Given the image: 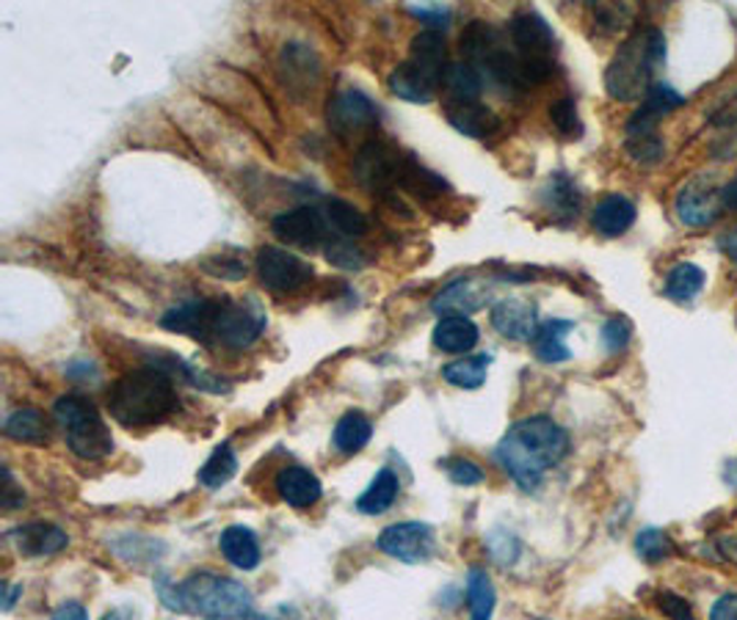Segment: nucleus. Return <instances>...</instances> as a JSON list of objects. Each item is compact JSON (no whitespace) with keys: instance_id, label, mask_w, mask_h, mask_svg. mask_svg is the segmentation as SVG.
Segmentation results:
<instances>
[{"instance_id":"obj_15","label":"nucleus","mask_w":737,"mask_h":620,"mask_svg":"<svg viewBox=\"0 0 737 620\" xmlns=\"http://www.w3.org/2000/svg\"><path fill=\"white\" fill-rule=\"evenodd\" d=\"M489 301V288L481 284L478 279H456L448 288L439 290L432 298V309L439 317H454L461 315L467 317L470 312H478L481 306H487Z\"/></svg>"},{"instance_id":"obj_20","label":"nucleus","mask_w":737,"mask_h":620,"mask_svg":"<svg viewBox=\"0 0 737 620\" xmlns=\"http://www.w3.org/2000/svg\"><path fill=\"white\" fill-rule=\"evenodd\" d=\"M409 64L414 69L432 78L434 83H443V75L448 69V45L439 31H420L409 45Z\"/></svg>"},{"instance_id":"obj_22","label":"nucleus","mask_w":737,"mask_h":620,"mask_svg":"<svg viewBox=\"0 0 737 620\" xmlns=\"http://www.w3.org/2000/svg\"><path fill=\"white\" fill-rule=\"evenodd\" d=\"M636 218H638L636 204L629 202L627 196L611 193V196L596 202L594 215H591V224H594V229L600 232L602 237H622L633 229Z\"/></svg>"},{"instance_id":"obj_55","label":"nucleus","mask_w":737,"mask_h":620,"mask_svg":"<svg viewBox=\"0 0 737 620\" xmlns=\"http://www.w3.org/2000/svg\"><path fill=\"white\" fill-rule=\"evenodd\" d=\"M729 554H732V560H737V538L729 543Z\"/></svg>"},{"instance_id":"obj_1","label":"nucleus","mask_w":737,"mask_h":620,"mask_svg":"<svg viewBox=\"0 0 737 620\" xmlns=\"http://www.w3.org/2000/svg\"><path fill=\"white\" fill-rule=\"evenodd\" d=\"M160 326L204 345L244 350L268 328V315L255 298H199L175 306L160 317Z\"/></svg>"},{"instance_id":"obj_49","label":"nucleus","mask_w":737,"mask_h":620,"mask_svg":"<svg viewBox=\"0 0 737 620\" xmlns=\"http://www.w3.org/2000/svg\"><path fill=\"white\" fill-rule=\"evenodd\" d=\"M710 620H737V593H726L715 601Z\"/></svg>"},{"instance_id":"obj_33","label":"nucleus","mask_w":737,"mask_h":620,"mask_svg":"<svg viewBox=\"0 0 737 620\" xmlns=\"http://www.w3.org/2000/svg\"><path fill=\"white\" fill-rule=\"evenodd\" d=\"M443 86L448 89L450 102H478L483 91V80L470 64H448L443 75Z\"/></svg>"},{"instance_id":"obj_5","label":"nucleus","mask_w":737,"mask_h":620,"mask_svg":"<svg viewBox=\"0 0 737 620\" xmlns=\"http://www.w3.org/2000/svg\"><path fill=\"white\" fill-rule=\"evenodd\" d=\"M666 58V40L658 29H641L613 53L605 72V89L613 100L633 102L647 97L652 78Z\"/></svg>"},{"instance_id":"obj_19","label":"nucleus","mask_w":737,"mask_h":620,"mask_svg":"<svg viewBox=\"0 0 737 620\" xmlns=\"http://www.w3.org/2000/svg\"><path fill=\"white\" fill-rule=\"evenodd\" d=\"M445 116H448L450 127L467 138H489L500 131L498 113L481 102H448Z\"/></svg>"},{"instance_id":"obj_45","label":"nucleus","mask_w":737,"mask_h":620,"mask_svg":"<svg viewBox=\"0 0 737 620\" xmlns=\"http://www.w3.org/2000/svg\"><path fill=\"white\" fill-rule=\"evenodd\" d=\"M594 18H596V23L605 25L607 34H613V31L624 29V25L629 23V18H633V9H629V7H596Z\"/></svg>"},{"instance_id":"obj_18","label":"nucleus","mask_w":737,"mask_h":620,"mask_svg":"<svg viewBox=\"0 0 737 620\" xmlns=\"http://www.w3.org/2000/svg\"><path fill=\"white\" fill-rule=\"evenodd\" d=\"M492 326L505 339L531 342L536 337V331H539V326H536V306L522 298L498 301L492 306Z\"/></svg>"},{"instance_id":"obj_28","label":"nucleus","mask_w":737,"mask_h":620,"mask_svg":"<svg viewBox=\"0 0 737 620\" xmlns=\"http://www.w3.org/2000/svg\"><path fill=\"white\" fill-rule=\"evenodd\" d=\"M398 491H401V480H398V474L392 472V469H381V472L376 474L373 483L368 485V491H365V494L357 499V510L365 516L387 514V510L395 505Z\"/></svg>"},{"instance_id":"obj_24","label":"nucleus","mask_w":737,"mask_h":620,"mask_svg":"<svg viewBox=\"0 0 737 620\" xmlns=\"http://www.w3.org/2000/svg\"><path fill=\"white\" fill-rule=\"evenodd\" d=\"M219 549H222L224 560L241 571H252L260 565V543L249 527H227L219 538Z\"/></svg>"},{"instance_id":"obj_29","label":"nucleus","mask_w":737,"mask_h":620,"mask_svg":"<svg viewBox=\"0 0 737 620\" xmlns=\"http://www.w3.org/2000/svg\"><path fill=\"white\" fill-rule=\"evenodd\" d=\"M572 323L569 320H545L539 326V331H536V337L531 339L534 342V350L536 356H539L541 361H547V364H556V361H567L569 356V345H567V337L569 331H572Z\"/></svg>"},{"instance_id":"obj_41","label":"nucleus","mask_w":737,"mask_h":620,"mask_svg":"<svg viewBox=\"0 0 737 620\" xmlns=\"http://www.w3.org/2000/svg\"><path fill=\"white\" fill-rule=\"evenodd\" d=\"M326 260H330L335 268H343V271H359V268H365V255L359 251V246H354V243L332 240L330 246H326Z\"/></svg>"},{"instance_id":"obj_16","label":"nucleus","mask_w":737,"mask_h":620,"mask_svg":"<svg viewBox=\"0 0 737 620\" xmlns=\"http://www.w3.org/2000/svg\"><path fill=\"white\" fill-rule=\"evenodd\" d=\"M682 97L677 94L671 86L655 83L649 89V94L644 97V105L633 113V119L627 122V138L636 136H655L658 133V124L666 113H671L674 108L682 105Z\"/></svg>"},{"instance_id":"obj_9","label":"nucleus","mask_w":737,"mask_h":620,"mask_svg":"<svg viewBox=\"0 0 737 620\" xmlns=\"http://www.w3.org/2000/svg\"><path fill=\"white\" fill-rule=\"evenodd\" d=\"M271 232L284 246L315 251L321 246H330V221L319 207H295L288 213L273 215Z\"/></svg>"},{"instance_id":"obj_38","label":"nucleus","mask_w":737,"mask_h":620,"mask_svg":"<svg viewBox=\"0 0 737 620\" xmlns=\"http://www.w3.org/2000/svg\"><path fill=\"white\" fill-rule=\"evenodd\" d=\"M324 215H326V221H330L332 229H337L346 237H362V235H368V229H370L368 218H365V215L359 213L351 202H346V199H330V202H326Z\"/></svg>"},{"instance_id":"obj_51","label":"nucleus","mask_w":737,"mask_h":620,"mask_svg":"<svg viewBox=\"0 0 737 620\" xmlns=\"http://www.w3.org/2000/svg\"><path fill=\"white\" fill-rule=\"evenodd\" d=\"M721 248H724L726 257H729V260L737 266V226H735V229L726 232L724 237H721Z\"/></svg>"},{"instance_id":"obj_54","label":"nucleus","mask_w":737,"mask_h":620,"mask_svg":"<svg viewBox=\"0 0 737 620\" xmlns=\"http://www.w3.org/2000/svg\"><path fill=\"white\" fill-rule=\"evenodd\" d=\"M102 620H131V615H127L125 609H114V612H109Z\"/></svg>"},{"instance_id":"obj_2","label":"nucleus","mask_w":737,"mask_h":620,"mask_svg":"<svg viewBox=\"0 0 737 620\" xmlns=\"http://www.w3.org/2000/svg\"><path fill=\"white\" fill-rule=\"evenodd\" d=\"M569 433L550 417H528L511 425L494 458L522 491H536L552 466L567 458Z\"/></svg>"},{"instance_id":"obj_48","label":"nucleus","mask_w":737,"mask_h":620,"mask_svg":"<svg viewBox=\"0 0 737 620\" xmlns=\"http://www.w3.org/2000/svg\"><path fill=\"white\" fill-rule=\"evenodd\" d=\"M409 12L414 14V18H420L423 23L428 25H448L450 20V9L448 7H439V3H432V7H412Z\"/></svg>"},{"instance_id":"obj_40","label":"nucleus","mask_w":737,"mask_h":620,"mask_svg":"<svg viewBox=\"0 0 737 620\" xmlns=\"http://www.w3.org/2000/svg\"><path fill=\"white\" fill-rule=\"evenodd\" d=\"M550 119L561 136L578 138L580 133H583V124H580L578 105H574V100H558L556 105L550 108Z\"/></svg>"},{"instance_id":"obj_8","label":"nucleus","mask_w":737,"mask_h":620,"mask_svg":"<svg viewBox=\"0 0 737 620\" xmlns=\"http://www.w3.org/2000/svg\"><path fill=\"white\" fill-rule=\"evenodd\" d=\"M255 268L260 282L277 295L299 293V290H304L315 279V271H312L310 262H304L293 251L279 246H263L257 251Z\"/></svg>"},{"instance_id":"obj_47","label":"nucleus","mask_w":737,"mask_h":620,"mask_svg":"<svg viewBox=\"0 0 737 620\" xmlns=\"http://www.w3.org/2000/svg\"><path fill=\"white\" fill-rule=\"evenodd\" d=\"M660 609H663L671 620H696L693 618L691 607H688L680 596H674V593H660Z\"/></svg>"},{"instance_id":"obj_4","label":"nucleus","mask_w":737,"mask_h":620,"mask_svg":"<svg viewBox=\"0 0 737 620\" xmlns=\"http://www.w3.org/2000/svg\"><path fill=\"white\" fill-rule=\"evenodd\" d=\"M177 408V390L169 372L158 367L125 372L109 390V412L125 428H149Z\"/></svg>"},{"instance_id":"obj_56","label":"nucleus","mask_w":737,"mask_h":620,"mask_svg":"<svg viewBox=\"0 0 737 620\" xmlns=\"http://www.w3.org/2000/svg\"><path fill=\"white\" fill-rule=\"evenodd\" d=\"M252 620H273V618H252Z\"/></svg>"},{"instance_id":"obj_11","label":"nucleus","mask_w":737,"mask_h":620,"mask_svg":"<svg viewBox=\"0 0 737 620\" xmlns=\"http://www.w3.org/2000/svg\"><path fill=\"white\" fill-rule=\"evenodd\" d=\"M403 155L398 149L387 147L381 142H368L359 147L354 158V177L370 193H390V188L398 185V169H401Z\"/></svg>"},{"instance_id":"obj_52","label":"nucleus","mask_w":737,"mask_h":620,"mask_svg":"<svg viewBox=\"0 0 737 620\" xmlns=\"http://www.w3.org/2000/svg\"><path fill=\"white\" fill-rule=\"evenodd\" d=\"M724 207H735L737 210V177L724 188Z\"/></svg>"},{"instance_id":"obj_12","label":"nucleus","mask_w":737,"mask_h":620,"mask_svg":"<svg viewBox=\"0 0 737 620\" xmlns=\"http://www.w3.org/2000/svg\"><path fill=\"white\" fill-rule=\"evenodd\" d=\"M376 543H379L381 552L409 565L428 563L434 557V549H437L434 530L428 525H420V521H401V525L387 527Z\"/></svg>"},{"instance_id":"obj_43","label":"nucleus","mask_w":737,"mask_h":620,"mask_svg":"<svg viewBox=\"0 0 737 620\" xmlns=\"http://www.w3.org/2000/svg\"><path fill=\"white\" fill-rule=\"evenodd\" d=\"M445 469H448V477L454 480L456 485H478L483 483V472L478 463L472 461H465V458H454V461L445 463Z\"/></svg>"},{"instance_id":"obj_25","label":"nucleus","mask_w":737,"mask_h":620,"mask_svg":"<svg viewBox=\"0 0 737 620\" xmlns=\"http://www.w3.org/2000/svg\"><path fill=\"white\" fill-rule=\"evenodd\" d=\"M478 339H481V334H478V326L470 317H439L437 328H434V345L443 353H467V350L476 348Z\"/></svg>"},{"instance_id":"obj_50","label":"nucleus","mask_w":737,"mask_h":620,"mask_svg":"<svg viewBox=\"0 0 737 620\" xmlns=\"http://www.w3.org/2000/svg\"><path fill=\"white\" fill-rule=\"evenodd\" d=\"M53 620H89V612H86L83 604L67 601L53 612Z\"/></svg>"},{"instance_id":"obj_35","label":"nucleus","mask_w":737,"mask_h":620,"mask_svg":"<svg viewBox=\"0 0 737 620\" xmlns=\"http://www.w3.org/2000/svg\"><path fill=\"white\" fill-rule=\"evenodd\" d=\"M235 472H238V458H235V450L230 444H219L216 450L210 452V458L204 461V466L199 469V483L204 485V488H222V485H227L230 480L235 477Z\"/></svg>"},{"instance_id":"obj_10","label":"nucleus","mask_w":737,"mask_h":620,"mask_svg":"<svg viewBox=\"0 0 737 620\" xmlns=\"http://www.w3.org/2000/svg\"><path fill=\"white\" fill-rule=\"evenodd\" d=\"M330 131L337 138H351L379 127L381 111L365 91L346 89L332 97L330 102Z\"/></svg>"},{"instance_id":"obj_27","label":"nucleus","mask_w":737,"mask_h":620,"mask_svg":"<svg viewBox=\"0 0 737 620\" xmlns=\"http://www.w3.org/2000/svg\"><path fill=\"white\" fill-rule=\"evenodd\" d=\"M500 42H503V34H500L492 23H483V20H472L459 36L461 56L467 58L470 67L472 64H476V67H483V61L492 56L494 47H498Z\"/></svg>"},{"instance_id":"obj_32","label":"nucleus","mask_w":737,"mask_h":620,"mask_svg":"<svg viewBox=\"0 0 737 620\" xmlns=\"http://www.w3.org/2000/svg\"><path fill=\"white\" fill-rule=\"evenodd\" d=\"M3 433L14 441H29V444H45L51 439L45 414L36 408H18L14 414H9L3 422Z\"/></svg>"},{"instance_id":"obj_53","label":"nucleus","mask_w":737,"mask_h":620,"mask_svg":"<svg viewBox=\"0 0 737 620\" xmlns=\"http://www.w3.org/2000/svg\"><path fill=\"white\" fill-rule=\"evenodd\" d=\"M20 593H23V587H12V590L7 593V601H3V609H12L14 601H18Z\"/></svg>"},{"instance_id":"obj_34","label":"nucleus","mask_w":737,"mask_h":620,"mask_svg":"<svg viewBox=\"0 0 737 620\" xmlns=\"http://www.w3.org/2000/svg\"><path fill=\"white\" fill-rule=\"evenodd\" d=\"M704 282L707 279H704L702 268L693 266V262H680V266L671 268L663 293L671 301H677V304H688V301L699 298V293L704 290Z\"/></svg>"},{"instance_id":"obj_21","label":"nucleus","mask_w":737,"mask_h":620,"mask_svg":"<svg viewBox=\"0 0 737 620\" xmlns=\"http://www.w3.org/2000/svg\"><path fill=\"white\" fill-rule=\"evenodd\" d=\"M277 494L282 496L290 508H312L319 503L324 488H321V480L304 466H284L277 474Z\"/></svg>"},{"instance_id":"obj_37","label":"nucleus","mask_w":737,"mask_h":620,"mask_svg":"<svg viewBox=\"0 0 737 620\" xmlns=\"http://www.w3.org/2000/svg\"><path fill=\"white\" fill-rule=\"evenodd\" d=\"M467 601H470L472 620H492L498 593H494V585L487 576V571L481 568L470 571V576H467Z\"/></svg>"},{"instance_id":"obj_13","label":"nucleus","mask_w":737,"mask_h":620,"mask_svg":"<svg viewBox=\"0 0 737 620\" xmlns=\"http://www.w3.org/2000/svg\"><path fill=\"white\" fill-rule=\"evenodd\" d=\"M279 80L293 100L315 94L321 80V61L306 45H284L279 56Z\"/></svg>"},{"instance_id":"obj_39","label":"nucleus","mask_w":737,"mask_h":620,"mask_svg":"<svg viewBox=\"0 0 737 620\" xmlns=\"http://www.w3.org/2000/svg\"><path fill=\"white\" fill-rule=\"evenodd\" d=\"M202 271L213 279H224V282H241L246 279L249 268L238 255H213L202 260Z\"/></svg>"},{"instance_id":"obj_6","label":"nucleus","mask_w":737,"mask_h":620,"mask_svg":"<svg viewBox=\"0 0 737 620\" xmlns=\"http://www.w3.org/2000/svg\"><path fill=\"white\" fill-rule=\"evenodd\" d=\"M53 417L67 436L69 450L83 461H100L114 452V433L97 406L86 397L64 395L53 406Z\"/></svg>"},{"instance_id":"obj_23","label":"nucleus","mask_w":737,"mask_h":620,"mask_svg":"<svg viewBox=\"0 0 737 620\" xmlns=\"http://www.w3.org/2000/svg\"><path fill=\"white\" fill-rule=\"evenodd\" d=\"M387 86H390V91L398 100H406L412 105H428V102H434L439 89V83H434L432 78H426V75L414 69L409 61L398 64L392 69L390 78H387Z\"/></svg>"},{"instance_id":"obj_30","label":"nucleus","mask_w":737,"mask_h":620,"mask_svg":"<svg viewBox=\"0 0 737 620\" xmlns=\"http://www.w3.org/2000/svg\"><path fill=\"white\" fill-rule=\"evenodd\" d=\"M370 436H373V425L365 417L362 412H348L346 417H340V422L335 425V436H332V444L340 455H357L368 447Z\"/></svg>"},{"instance_id":"obj_14","label":"nucleus","mask_w":737,"mask_h":620,"mask_svg":"<svg viewBox=\"0 0 737 620\" xmlns=\"http://www.w3.org/2000/svg\"><path fill=\"white\" fill-rule=\"evenodd\" d=\"M724 207V191L707 177L685 182L677 193V215L685 226H710Z\"/></svg>"},{"instance_id":"obj_17","label":"nucleus","mask_w":737,"mask_h":620,"mask_svg":"<svg viewBox=\"0 0 737 620\" xmlns=\"http://www.w3.org/2000/svg\"><path fill=\"white\" fill-rule=\"evenodd\" d=\"M9 541L14 543L23 557H53L69 543L67 532L51 521H31L9 532Z\"/></svg>"},{"instance_id":"obj_44","label":"nucleus","mask_w":737,"mask_h":620,"mask_svg":"<svg viewBox=\"0 0 737 620\" xmlns=\"http://www.w3.org/2000/svg\"><path fill=\"white\" fill-rule=\"evenodd\" d=\"M602 342H605V348L611 350V353L622 350L624 345L629 342V323L624 320V317H611V320L602 326Z\"/></svg>"},{"instance_id":"obj_42","label":"nucleus","mask_w":737,"mask_h":620,"mask_svg":"<svg viewBox=\"0 0 737 620\" xmlns=\"http://www.w3.org/2000/svg\"><path fill=\"white\" fill-rule=\"evenodd\" d=\"M636 549L647 563H658V560L669 557V552L674 546H671V541L660 530H644L641 536H638Z\"/></svg>"},{"instance_id":"obj_31","label":"nucleus","mask_w":737,"mask_h":620,"mask_svg":"<svg viewBox=\"0 0 737 620\" xmlns=\"http://www.w3.org/2000/svg\"><path fill=\"white\" fill-rule=\"evenodd\" d=\"M545 204L552 210V215H558L561 221H572L574 215L580 213V207H583V193L578 191L572 177L552 174L550 182H547Z\"/></svg>"},{"instance_id":"obj_36","label":"nucleus","mask_w":737,"mask_h":620,"mask_svg":"<svg viewBox=\"0 0 737 620\" xmlns=\"http://www.w3.org/2000/svg\"><path fill=\"white\" fill-rule=\"evenodd\" d=\"M489 364H492V356L489 353L450 361V364L443 370V379L448 381L450 386H459V390H478V386H483V381H487Z\"/></svg>"},{"instance_id":"obj_3","label":"nucleus","mask_w":737,"mask_h":620,"mask_svg":"<svg viewBox=\"0 0 737 620\" xmlns=\"http://www.w3.org/2000/svg\"><path fill=\"white\" fill-rule=\"evenodd\" d=\"M155 587L166 609L199 615L202 620H244L255 609V596L244 582L213 574V571L191 574L180 585L158 576Z\"/></svg>"},{"instance_id":"obj_46","label":"nucleus","mask_w":737,"mask_h":620,"mask_svg":"<svg viewBox=\"0 0 737 620\" xmlns=\"http://www.w3.org/2000/svg\"><path fill=\"white\" fill-rule=\"evenodd\" d=\"M23 503H25L23 488H18L12 472H9V469H3V496H0V505H3V510H7V514H12V510H18Z\"/></svg>"},{"instance_id":"obj_7","label":"nucleus","mask_w":737,"mask_h":620,"mask_svg":"<svg viewBox=\"0 0 737 620\" xmlns=\"http://www.w3.org/2000/svg\"><path fill=\"white\" fill-rule=\"evenodd\" d=\"M511 47L522 61L525 86L545 83L556 75L558 40L547 20L536 12H520L509 23Z\"/></svg>"},{"instance_id":"obj_26","label":"nucleus","mask_w":737,"mask_h":620,"mask_svg":"<svg viewBox=\"0 0 737 620\" xmlns=\"http://www.w3.org/2000/svg\"><path fill=\"white\" fill-rule=\"evenodd\" d=\"M398 185H401L403 191L412 193V196H420V199H432V196H439L443 191H448V182H445L439 174H434L432 169H426L423 164H417L412 155H403L401 158Z\"/></svg>"}]
</instances>
